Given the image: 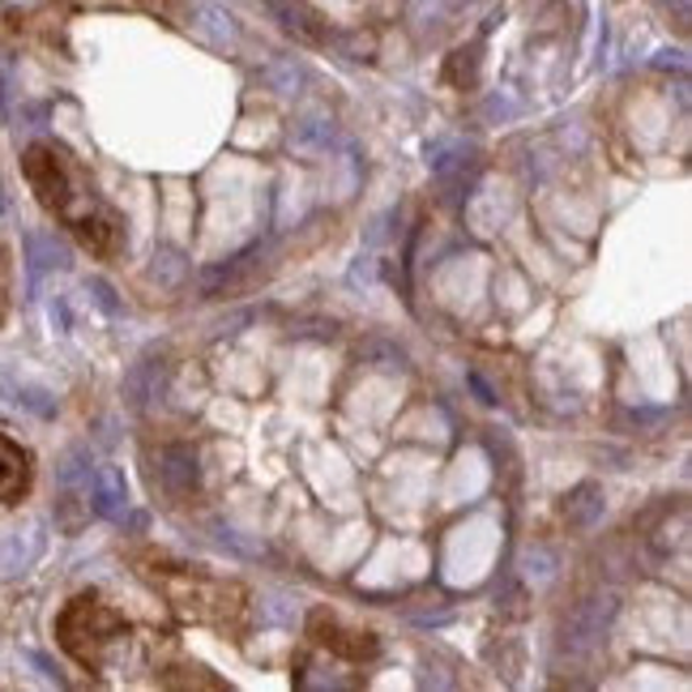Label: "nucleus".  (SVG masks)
<instances>
[{
  "label": "nucleus",
  "mask_w": 692,
  "mask_h": 692,
  "mask_svg": "<svg viewBox=\"0 0 692 692\" xmlns=\"http://www.w3.org/2000/svg\"><path fill=\"white\" fill-rule=\"evenodd\" d=\"M22 171L31 180L39 205L61 219L77 244L86 253H95L99 262H116L125 253V214L99 193V184L91 180V171L68 155L56 141H34L22 155Z\"/></svg>",
  "instance_id": "obj_1"
},
{
  "label": "nucleus",
  "mask_w": 692,
  "mask_h": 692,
  "mask_svg": "<svg viewBox=\"0 0 692 692\" xmlns=\"http://www.w3.org/2000/svg\"><path fill=\"white\" fill-rule=\"evenodd\" d=\"M137 577L163 598L184 625L214 628L219 637L239 641L253 616V594L235 577H214L201 564H180L159 552L137 556Z\"/></svg>",
  "instance_id": "obj_2"
},
{
  "label": "nucleus",
  "mask_w": 692,
  "mask_h": 692,
  "mask_svg": "<svg viewBox=\"0 0 692 692\" xmlns=\"http://www.w3.org/2000/svg\"><path fill=\"white\" fill-rule=\"evenodd\" d=\"M56 641L82 671L107 675L129 654L132 625L125 620V611L103 603L99 594H77V598H68L61 620H56Z\"/></svg>",
  "instance_id": "obj_3"
},
{
  "label": "nucleus",
  "mask_w": 692,
  "mask_h": 692,
  "mask_svg": "<svg viewBox=\"0 0 692 692\" xmlns=\"http://www.w3.org/2000/svg\"><path fill=\"white\" fill-rule=\"evenodd\" d=\"M304 632H308V641H312L317 650H326L330 659L351 662V667H368V662H376V654H381V637H376V632L347 625L330 607H312Z\"/></svg>",
  "instance_id": "obj_4"
},
{
  "label": "nucleus",
  "mask_w": 692,
  "mask_h": 692,
  "mask_svg": "<svg viewBox=\"0 0 692 692\" xmlns=\"http://www.w3.org/2000/svg\"><path fill=\"white\" fill-rule=\"evenodd\" d=\"M31 492V454L0 432V504H18Z\"/></svg>",
  "instance_id": "obj_5"
},
{
  "label": "nucleus",
  "mask_w": 692,
  "mask_h": 692,
  "mask_svg": "<svg viewBox=\"0 0 692 692\" xmlns=\"http://www.w3.org/2000/svg\"><path fill=\"white\" fill-rule=\"evenodd\" d=\"M43 0H0V9H9V13H34Z\"/></svg>",
  "instance_id": "obj_6"
},
{
  "label": "nucleus",
  "mask_w": 692,
  "mask_h": 692,
  "mask_svg": "<svg viewBox=\"0 0 692 692\" xmlns=\"http://www.w3.org/2000/svg\"><path fill=\"white\" fill-rule=\"evenodd\" d=\"M4 304H9V265H4V253H0V317H4Z\"/></svg>",
  "instance_id": "obj_7"
}]
</instances>
